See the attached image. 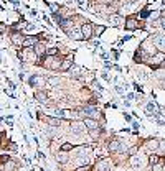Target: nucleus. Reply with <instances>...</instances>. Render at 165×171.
<instances>
[{
    "mask_svg": "<svg viewBox=\"0 0 165 171\" xmlns=\"http://www.w3.org/2000/svg\"><path fill=\"white\" fill-rule=\"evenodd\" d=\"M2 137H3V133H0V141H2Z\"/></svg>",
    "mask_w": 165,
    "mask_h": 171,
    "instance_id": "obj_39",
    "label": "nucleus"
},
{
    "mask_svg": "<svg viewBox=\"0 0 165 171\" xmlns=\"http://www.w3.org/2000/svg\"><path fill=\"white\" fill-rule=\"evenodd\" d=\"M68 36L73 38V40H82L81 31H76V30H69V31H68Z\"/></svg>",
    "mask_w": 165,
    "mask_h": 171,
    "instance_id": "obj_21",
    "label": "nucleus"
},
{
    "mask_svg": "<svg viewBox=\"0 0 165 171\" xmlns=\"http://www.w3.org/2000/svg\"><path fill=\"white\" fill-rule=\"evenodd\" d=\"M109 150H111V151H116V153H117V151L122 150V145L119 143V140H111V141H109Z\"/></svg>",
    "mask_w": 165,
    "mask_h": 171,
    "instance_id": "obj_18",
    "label": "nucleus"
},
{
    "mask_svg": "<svg viewBox=\"0 0 165 171\" xmlns=\"http://www.w3.org/2000/svg\"><path fill=\"white\" fill-rule=\"evenodd\" d=\"M33 51L36 53V56H43V54H46V46H45V43L38 41V43L33 46Z\"/></svg>",
    "mask_w": 165,
    "mask_h": 171,
    "instance_id": "obj_14",
    "label": "nucleus"
},
{
    "mask_svg": "<svg viewBox=\"0 0 165 171\" xmlns=\"http://www.w3.org/2000/svg\"><path fill=\"white\" fill-rule=\"evenodd\" d=\"M93 89H96V91H103V87L98 84V81H93Z\"/></svg>",
    "mask_w": 165,
    "mask_h": 171,
    "instance_id": "obj_33",
    "label": "nucleus"
},
{
    "mask_svg": "<svg viewBox=\"0 0 165 171\" xmlns=\"http://www.w3.org/2000/svg\"><path fill=\"white\" fill-rule=\"evenodd\" d=\"M160 25H162V28H165V18H160Z\"/></svg>",
    "mask_w": 165,
    "mask_h": 171,
    "instance_id": "obj_38",
    "label": "nucleus"
},
{
    "mask_svg": "<svg viewBox=\"0 0 165 171\" xmlns=\"http://www.w3.org/2000/svg\"><path fill=\"white\" fill-rule=\"evenodd\" d=\"M124 26H125V30H129V31L137 30V28H139V18H137V17H129V18H125Z\"/></svg>",
    "mask_w": 165,
    "mask_h": 171,
    "instance_id": "obj_6",
    "label": "nucleus"
},
{
    "mask_svg": "<svg viewBox=\"0 0 165 171\" xmlns=\"http://www.w3.org/2000/svg\"><path fill=\"white\" fill-rule=\"evenodd\" d=\"M71 130L74 133H82V132L86 130V125H84V122H79V120H74L71 125Z\"/></svg>",
    "mask_w": 165,
    "mask_h": 171,
    "instance_id": "obj_13",
    "label": "nucleus"
},
{
    "mask_svg": "<svg viewBox=\"0 0 165 171\" xmlns=\"http://www.w3.org/2000/svg\"><path fill=\"white\" fill-rule=\"evenodd\" d=\"M164 163H165V161H164Z\"/></svg>",
    "mask_w": 165,
    "mask_h": 171,
    "instance_id": "obj_40",
    "label": "nucleus"
},
{
    "mask_svg": "<svg viewBox=\"0 0 165 171\" xmlns=\"http://www.w3.org/2000/svg\"><path fill=\"white\" fill-rule=\"evenodd\" d=\"M3 31H7V26L5 25H0V35H2Z\"/></svg>",
    "mask_w": 165,
    "mask_h": 171,
    "instance_id": "obj_37",
    "label": "nucleus"
},
{
    "mask_svg": "<svg viewBox=\"0 0 165 171\" xmlns=\"http://www.w3.org/2000/svg\"><path fill=\"white\" fill-rule=\"evenodd\" d=\"M109 166V160L107 158H103V160L98 161V165H96V171H106Z\"/></svg>",
    "mask_w": 165,
    "mask_h": 171,
    "instance_id": "obj_17",
    "label": "nucleus"
},
{
    "mask_svg": "<svg viewBox=\"0 0 165 171\" xmlns=\"http://www.w3.org/2000/svg\"><path fill=\"white\" fill-rule=\"evenodd\" d=\"M82 114H84L86 117H89V119H98V117H101V112H99L94 105H86L84 110H82Z\"/></svg>",
    "mask_w": 165,
    "mask_h": 171,
    "instance_id": "obj_8",
    "label": "nucleus"
},
{
    "mask_svg": "<svg viewBox=\"0 0 165 171\" xmlns=\"http://www.w3.org/2000/svg\"><path fill=\"white\" fill-rule=\"evenodd\" d=\"M58 53H60V50H58L56 46H51V48L46 50V56H56Z\"/></svg>",
    "mask_w": 165,
    "mask_h": 171,
    "instance_id": "obj_25",
    "label": "nucleus"
},
{
    "mask_svg": "<svg viewBox=\"0 0 165 171\" xmlns=\"http://www.w3.org/2000/svg\"><path fill=\"white\" fill-rule=\"evenodd\" d=\"M28 82H30V86H35V87H43V86L46 84V79L43 77V76H31L30 79H28Z\"/></svg>",
    "mask_w": 165,
    "mask_h": 171,
    "instance_id": "obj_9",
    "label": "nucleus"
},
{
    "mask_svg": "<svg viewBox=\"0 0 165 171\" xmlns=\"http://www.w3.org/2000/svg\"><path fill=\"white\" fill-rule=\"evenodd\" d=\"M5 168H3V170H5V171H13V170H15V163H13V161H10V160H8V161H7V163H5Z\"/></svg>",
    "mask_w": 165,
    "mask_h": 171,
    "instance_id": "obj_30",
    "label": "nucleus"
},
{
    "mask_svg": "<svg viewBox=\"0 0 165 171\" xmlns=\"http://www.w3.org/2000/svg\"><path fill=\"white\" fill-rule=\"evenodd\" d=\"M40 64L48 68V69L56 71V69L61 68V61H60V58H56V56H46V61H45V63H40Z\"/></svg>",
    "mask_w": 165,
    "mask_h": 171,
    "instance_id": "obj_1",
    "label": "nucleus"
},
{
    "mask_svg": "<svg viewBox=\"0 0 165 171\" xmlns=\"http://www.w3.org/2000/svg\"><path fill=\"white\" fill-rule=\"evenodd\" d=\"M10 41L12 43H13V45L15 46H18V48H20V46H23V41H25V35H23V33H21V31H12L10 33Z\"/></svg>",
    "mask_w": 165,
    "mask_h": 171,
    "instance_id": "obj_4",
    "label": "nucleus"
},
{
    "mask_svg": "<svg viewBox=\"0 0 165 171\" xmlns=\"http://www.w3.org/2000/svg\"><path fill=\"white\" fill-rule=\"evenodd\" d=\"M111 23H112L114 26H117L122 23V17L119 15V13H114V15H111Z\"/></svg>",
    "mask_w": 165,
    "mask_h": 171,
    "instance_id": "obj_20",
    "label": "nucleus"
},
{
    "mask_svg": "<svg viewBox=\"0 0 165 171\" xmlns=\"http://www.w3.org/2000/svg\"><path fill=\"white\" fill-rule=\"evenodd\" d=\"M45 122L50 123V125H53V127H58L61 123V120H60V119H55V117H45Z\"/></svg>",
    "mask_w": 165,
    "mask_h": 171,
    "instance_id": "obj_22",
    "label": "nucleus"
},
{
    "mask_svg": "<svg viewBox=\"0 0 165 171\" xmlns=\"http://www.w3.org/2000/svg\"><path fill=\"white\" fill-rule=\"evenodd\" d=\"M18 56L23 58V61H35L38 58L33 48H21V51H18Z\"/></svg>",
    "mask_w": 165,
    "mask_h": 171,
    "instance_id": "obj_3",
    "label": "nucleus"
},
{
    "mask_svg": "<svg viewBox=\"0 0 165 171\" xmlns=\"http://www.w3.org/2000/svg\"><path fill=\"white\" fill-rule=\"evenodd\" d=\"M103 31H106V26H104V25L96 26V28H94V35H96V36H99V35H103Z\"/></svg>",
    "mask_w": 165,
    "mask_h": 171,
    "instance_id": "obj_29",
    "label": "nucleus"
},
{
    "mask_svg": "<svg viewBox=\"0 0 165 171\" xmlns=\"http://www.w3.org/2000/svg\"><path fill=\"white\" fill-rule=\"evenodd\" d=\"M140 50L144 51V54L145 56H154V54H157L159 53V50H157V46L154 45V41L152 40H149V41H144L142 43V46H140Z\"/></svg>",
    "mask_w": 165,
    "mask_h": 171,
    "instance_id": "obj_2",
    "label": "nucleus"
},
{
    "mask_svg": "<svg viewBox=\"0 0 165 171\" xmlns=\"http://www.w3.org/2000/svg\"><path fill=\"white\" fill-rule=\"evenodd\" d=\"M38 40H40V36H25V41H23L21 48H33L38 43Z\"/></svg>",
    "mask_w": 165,
    "mask_h": 171,
    "instance_id": "obj_11",
    "label": "nucleus"
},
{
    "mask_svg": "<svg viewBox=\"0 0 165 171\" xmlns=\"http://www.w3.org/2000/svg\"><path fill=\"white\" fill-rule=\"evenodd\" d=\"M35 99L38 102H41V104H46L48 102V94L46 92H43V91H36L35 92Z\"/></svg>",
    "mask_w": 165,
    "mask_h": 171,
    "instance_id": "obj_15",
    "label": "nucleus"
},
{
    "mask_svg": "<svg viewBox=\"0 0 165 171\" xmlns=\"http://www.w3.org/2000/svg\"><path fill=\"white\" fill-rule=\"evenodd\" d=\"M132 86H134V87H135V91H139V92H142V87H140V86H139V84H137V82H134V84H132Z\"/></svg>",
    "mask_w": 165,
    "mask_h": 171,
    "instance_id": "obj_35",
    "label": "nucleus"
},
{
    "mask_svg": "<svg viewBox=\"0 0 165 171\" xmlns=\"http://www.w3.org/2000/svg\"><path fill=\"white\" fill-rule=\"evenodd\" d=\"M60 150H61V151H69V150H73V145H71V143H63Z\"/></svg>",
    "mask_w": 165,
    "mask_h": 171,
    "instance_id": "obj_31",
    "label": "nucleus"
},
{
    "mask_svg": "<svg viewBox=\"0 0 165 171\" xmlns=\"http://www.w3.org/2000/svg\"><path fill=\"white\" fill-rule=\"evenodd\" d=\"M56 115H58V119H60V117H61V119H71L73 114H71V110H58Z\"/></svg>",
    "mask_w": 165,
    "mask_h": 171,
    "instance_id": "obj_23",
    "label": "nucleus"
},
{
    "mask_svg": "<svg viewBox=\"0 0 165 171\" xmlns=\"http://www.w3.org/2000/svg\"><path fill=\"white\" fill-rule=\"evenodd\" d=\"M130 163H132V166H134V168H137V166L140 168V160L137 161V158H132V160H130Z\"/></svg>",
    "mask_w": 165,
    "mask_h": 171,
    "instance_id": "obj_32",
    "label": "nucleus"
},
{
    "mask_svg": "<svg viewBox=\"0 0 165 171\" xmlns=\"http://www.w3.org/2000/svg\"><path fill=\"white\" fill-rule=\"evenodd\" d=\"M164 58H165V53L164 51H160V53H157V54L154 56H150V61H149V64L150 68H154V69H157L162 63H164Z\"/></svg>",
    "mask_w": 165,
    "mask_h": 171,
    "instance_id": "obj_5",
    "label": "nucleus"
},
{
    "mask_svg": "<svg viewBox=\"0 0 165 171\" xmlns=\"http://www.w3.org/2000/svg\"><path fill=\"white\" fill-rule=\"evenodd\" d=\"M8 161V156H0V163H7Z\"/></svg>",
    "mask_w": 165,
    "mask_h": 171,
    "instance_id": "obj_36",
    "label": "nucleus"
},
{
    "mask_svg": "<svg viewBox=\"0 0 165 171\" xmlns=\"http://www.w3.org/2000/svg\"><path fill=\"white\" fill-rule=\"evenodd\" d=\"M82 122H84V125H86L88 130H96V128H99V123H98L96 119H89V117H86Z\"/></svg>",
    "mask_w": 165,
    "mask_h": 171,
    "instance_id": "obj_12",
    "label": "nucleus"
},
{
    "mask_svg": "<svg viewBox=\"0 0 165 171\" xmlns=\"http://www.w3.org/2000/svg\"><path fill=\"white\" fill-rule=\"evenodd\" d=\"M76 171H91V166L86 165V166H81V168H78Z\"/></svg>",
    "mask_w": 165,
    "mask_h": 171,
    "instance_id": "obj_34",
    "label": "nucleus"
},
{
    "mask_svg": "<svg viewBox=\"0 0 165 171\" xmlns=\"http://www.w3.org/2000/svg\"><path fill=\"white\" fill-rule=\"evenodd\" d=\"M147 148H150V150L159 148V141H157V140H149V141H147Z\"/></svg>",
    "mask_w": 165,
    "mask_h": 171,
    "instance_id": "obj_27",
    "label": "nucleus"
},
{
    "mask_svg": "<svg viewBox=\"0 0 165 171\" xmlns=\"http://www.w3.org/2000/svg\"><path fill=\"white\" fill-rule=\"evenodd\" d=\"M152 41H154V45L157 46V50L165 51V35H154Z\"/></svg>",
    "mask_w": 165,
    "mask_h": 171,
    "instance_id": "obj_10",
    "label": "nucleus"
},
{
    "mask_svg": "<svg viewBox=\"0 0 165 171\" xmlns=\"http://www.w3.org/2000/svg\"><path fill=\"white\" fill-rule=\"evenodd\" d=\"M71 68H73V56H68L64 61H61V68H60V69L68 71V69H71Z\"/></svg>",
    "mask_w": 165,
    "mask_h": 171,
    "instance_id": "obj_16",
    "label": "nucleus"
},
{
    "mask_svg": "<svg viewBox=\"0 0 165 171\" xmlns=\"http://www.w3.org/2000/svg\"><path fill=\"white\" fill-rule=\"evenodd\" d=\"M159 161H160L159 155H150V156H149V163H150V165H157Z\"/></svg>",
    "mask_w": 165,
    "mask_h": 171,
    "instance_id": "obj_28",
    "label": "nucleus"
},
{
    "mask_svg": "<svg viewBox=\"0 0 165 171\" xmlns=\"http://www.w3.org/2000/svg\"><path fill=\"white\" fill-rule=\"evenodd\" d=\"M164 170H165V165H162V160L157 165H152V171H164Z\"/></svg>",
    "mask_w": 165,
    "mask_h": 171,
    "instance_id": "obj_26",
    "label": "nucleus"
},
{
    "mask_svg": "<svg viewBox=\"0 0 165 171\" xmlns=\"http://www.w3.org/2000/svg\"><path fill=\"white\" fill-rule=\"evenodd\" d=\"M56 160L60 161V163H66V161H68L66 151H61V150H60V155H56Z\"/></svg>",
    "mask_w": 165,
    "mask_h": 171,
    "instance_id": "obj_24",
    "label": "nucleus"
},
{
    "mask_svg": "<svg viewBox=\"0 0 165 171\" xmlns=\"http://www.w3.org/2000/svg\"><path fill=\"white\" fill-rule=\"evenodd\" d=\"M81 35H82V40H91L94 35V28L91 23H84L81 26Z\"/></svg>",
    "mask_w": 165,
    "mask_h": 171,
    "instance_id": "obj_7",
    "label": "nucleus"
},
{
    "mask_svg": "<svg viewBox=\"0 0 165 171\" xmlns=\"http://www.w3.org/2000/svg\"><path fill=\"white\" fill-rule=\"evenodd\" d=\"M89 151H91V146H79L78 148V156H88L89 155Z\"/></svg>",
    "mask_w": 165,
    "mask_h": 171,
    "instance_id": "obj_19",
    "label": "nucleus"
}]
</instances>
